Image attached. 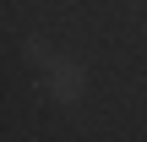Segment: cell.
<instances>
[{
    "label": "cell",
    "mask_w": 147,
    "mask_h": 142,
    "mask_svg": "<svg viewBox=\"0 0 147 142\" xmlns=\"http://www.w3.org/2000/svg\"><path fill=\"white\" fill-rule=\"evenodd\" d=\"M49 71H55V99H65V104H76V99H82V71H76L71 60H55Z\"/></svg>",
    "instance_id": "obj_1"
}]
</instances>
